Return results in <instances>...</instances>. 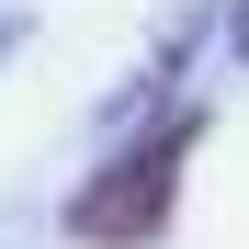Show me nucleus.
Masks as SVG:
<instances>
[{
  "mask_svg": "<svg viewBox=\"0 0 249 249\" xmlns=\"http://www.w3.org/2000/svg\"><path fill=\"white\" fill-rule=\"evenodd\" d=\"M193 147H204V102H170L136 147H113L102 170L68 193V238H79V249H147L159 227H170V204H181Z\"/></svg>",
  "mask_w": 249,
  "mask_h": 249,
  "instance_id": "1",
  "label": "nucleus"
},
{
  "mask_svg": "<svg viewBox=\"0 0 249 249\" xmlns=\"http://www.w3.org/2000/svg\"><path fill=\"white\" fill-rule=\"evenodd\" d=\"M227 57L249 68V0H238V12H227Z\"/></svg>",
  "mask_w": 249,
  "mask_h": 249,
  "instance_id": "2",
  "label": "nucleus"
},
{
  "mask_svg": "<svg viewBox=\"0 0 249 249\" xmlns=\"http://www.w3.org/2000/svg\"><path fill=\"white\" fill-rule=\"evenodd\" d=\"M12 46H23V23H12V12H0V57H12Z\"/></svg>",
  "mask_w": 249,
  "mask_h": 249,
  "instance_id": "3",
  "label": "nucleus"
}]
</instances>
